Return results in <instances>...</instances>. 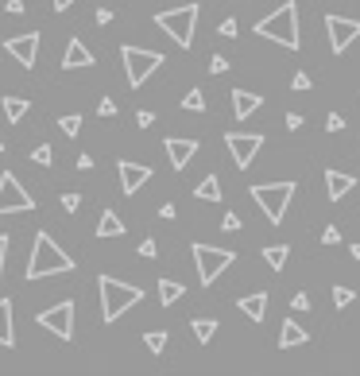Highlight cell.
Here are the masks:
<instances>
[{
	"mask_svg": "<svg viewBox=\"0 0 360 376\" xmlns=\"http://www.w3.org/2000/svg\"><path fill=\"white\" fill-rule=\"evenodd\" d=\"M256 35L272 39V43L287 47V51H298L302 35H298V4L287 0V4H279L275 12H267L264 20L256 23Z\"/></svg>",
	"mask_w": 360,
	"mask_h": 376,
	"instance_id": "2",
	"label": "cell"
},
{
	"mask_svg": "<svg viewBox=\"0 0 360 376\" xmlns=\"http://www.w3.org/2000/svg\"><path fill=\"white\" fill-rule=\"evenodd\" d=\"M341 128H345V117H341V113H330V117H325V132H341Z\"/></svg>",
	"mask_w": 360,
	"mask_h": 376,
	"instance_id": "33",
	"label": "cell"
},
{
	"mask_svg": "<svg viewBox=\"0 0 360 376\" xmlns=\"http://www.w3.org/2000/svg\"><path fill=\"white\" fill-rule=\"evenodd\" d=\"M353 299H356V291H353V287H341V283L333 287V302H337V310H341V307H349Z\"/></svg>",
	"mask_w": 360,
	"mask_h": 376,
	"instance_id": "30",
	"label": "cell"
},
{
	"mask_svg": "<svg viewBox=\"0 0 360 376\" xmlns=\"http://www.w3.org/2000/svg\"><path fill=\"white\" fill-rule=\"evenodd\" d=\"M194 198H202V202H221V183H217V175H206L198 186H194Z\"/></svg>",
	"mask_w": 360,
	"mask_h": 376,
	"instance_id": "23",
	"label": "cell"
},
{
	"mask_svg": "<svg viewBox=\"0 0 360 376\" xmlns=\"http://www.w3.org/2000/svg\"><path fill=\"white\" fill-rule=\"evenodd\" d=\"M167 155H170V167L186 171V163L198 155V140H182V136H170L167 140Z\"/></svg>",
	"mask_w": 360,
	"mask_h": 376,
	"instance_id": "14",
	"label": "cell"
},
{
	"mask_svg": "<svg viewBox=\"0 0 360 376\" xmlns=\"http://www.w3.org/2000/svg\"><path fill=\"white\" fill-rule=\"evenodd\" d=\"M209 70H214V74H225V70H228V59H225V55H214V59H209Z\"/></svg>",
	"mask_w": 360,
	"mask_h": 376,
	"instance_id": "36",
	"label": "cell"
},
{
	"mask_svg": "<svg viewBox=\"0 0 360 376\" xmlns=\"http://www.w3.org/2000/svg\"><path fill=\"white\" fill-rule=\"evenodd\" d=\"M225 229H228V233H233V229H240V217H236V214H225Z\"/></svg>",
	"mask_w": 360,
	"mask_h": 376,
	"instance_id": "45",
	"label": "cell"
},
{
	"mask_svg": "<svg viewBox=\"0 0 360 376\" xmlns=\"http://www.w3.org/2000/svg\"><path fill=\"white\" fill-rule=\"evenodd\" d=\"M341 241V229L337 225H325V233H322V244H337Z\"/></svg>",
	"mask_w": 360,
	"mask_h": 376,
	"instance_id": "37",
	"label": "cell"
},
{
	"mask_svg": "<svg viewBox=\"0 0 360 376\" xmlns=\"http://www.w3.org/2000/svg\"><path fill=\"white\" fill-rule=\"evenodd\" d=\"M86 67H93V51H86L81 39H70L66 55H62V70H86Z\"/></svg>",
	"mask_w": 360,
	"mask_h": 376,
	"instance_id": "16",
	"label": "cell"
},
{
	"mask_svg": "<svg viewBox=\"0 0 360 376\" xmlns=\"http://www.w3.org/2000/svg\"><path fill=\"white\" fill-rule=\"evenodd\" d=\"M136 125H140V128H151V125H155V113L140 109V113H136Z\"/></svg>",
	"mask_w": 360,
	"mask_h": 376,
	"instance_id": "39",
	"label": "cell"
},
{
	"mask_svg": "<svg viewBox=\"0 0 360 376\" xmlns=\"http://www.w3.org/2000/svg\"><path fill=\"white\" fill-rule=\"evenodd\" d=\"M54 8H59V12H66V8H74V0H54Z\"/></svg>",
	"mask_w": 360,
	"mask_h": 376,
	"instance_id": "49",
	"label": "cell"
},
{
	"mask_svg": "<svg viewBox=\"0 0 360 376\" xmlns=\"http://www.w3.org/2000/svg\"><path fill=\"white\" fill-rule=\"evenodd\" d=\"M97 237H124V222H120L112 210H105L101 222H97Z\"/></svg>",
	"mask_w": 360,
	"mask_h": 376,
	"instance_id": "22",
	"label": "cell"
},
{
	"mask_svg": "<svg viewBox=\"0 0 360 376\" xmlns=\"http://www.w3.org/2000/svg\"><path fill=\"white\" fill-rule=\"evenodd\" d=\"M159 217H167V222H170V217H175V206H170V202H163V206H159Z\"/></svg>",
	"mask_w": 360,
	"mask_h": 376,
	"instance_id": "48",
	"label": "cell"
},
{
	"mask_svg": "<svg viewBox=\"0 0 360 376\" xmlns=\"http://www.w3.org/2000/svg\"><path fill=\"white\" fill-rule=\"evenodd\" d=\"M4 51L12 55L20 67H35V59H39V31H28V35H12V39H4Z\"/></svg>",
	"mask_w": 360,
	"mask_h": 376,
	"instance_id": "12",
	"label": "cell"
},
{
	"mask_svg": "<svg viewBox=\"0 0 360 376\" xmlns=\"http://www.w3.org/2000/svg\"><path fill=\"white\" fill-rule=\"evenodd\" d=\"M260 105H264V97H260V93H248V89H233V117L248 120V117H256Z\"/></svg>",
	"mask_w": 360,
	"mask_h": 376,
	"instance_id": "17",
	"label": "cell"
},
{
	"mask_svg": "<svg viewBox=\"0 0 360 376\" xmlns=\"http://www.w3.org/2000/svg\"><path fill=\"white\" fill-rule=\"evenodd\" d=\"M287 128H291V132H298V128H302V113H287Z\"/></svg>",
	"mask_w": 360,
	"mask_h": 376,
	"instance_id": "43",
	"label": "cell"
},
{
	"mask_svg": "<svg viewBox=\"0 0 360 376\" xmlns=\"http://www.w3.org/2000/svg\"><path fill=\"white\" fill-rule=\"evenodd\" d=\"M66 272H74V260L51 241V233H35V244H31L28 268H23L28 283H31V280H47V275H66Z\"/></svg>",
	"mask_w": 360,
	"mask_h": 376,
	"instance_id": "1",
	"label": "cell"
},
{
	"mask_svg": "<svg viewBox=\"0 0 360 376\" xmlns=\"http://www.w3.org/2000/svg\"><path fill=\"white\" fill-rule=\"evenodd\" d=\"M294 190H298V186H294L291 178H283V183H260V186H252V202L264 210L267 222L279 225L283 217H287V206H291Z\"/></svg>",
	"mask_w": 360,
	"mask_h": 376,
	"instance_id": "4",
	"label": "cell"
},
{
	"mask_svg": "<svg viewBox=\"0 0 360 376\" xmlns=\"http://www.w3.org/2000/svg\"><path fill=\"white\" fill-rule=\"evenodd\" d=\"M236 31H240V28H236V20H233V16H228V20H221V35H225V39H233Z\"/></svg>",
	"mask_w": 360,
	"mask_h": 376,
	"instance_id": "38",
	"label": "cell"
},
{
	"mask_svg": "<svg viewBox=\"0 0 360 376\" xmlns=\"http://www.w3.org/2000/svg\"><path fill=\"white\" fill-rule=\"evenodd\" d=\"M182 295H186L182 283H175V280H159V302H163V307H175V302L182 299Z\"/></svg>",
	"mask_w": 360,
	"mask_h": 376,
	"instance_id": "25",
	"label": "cell"
},
{
	"mask_svg": "<svg viewBox=\"0 0 360 376\" xmlns=\"http://www.w3.org/2000/svg\"><path fill=\"white\" fill-rule=\"evenodd\" d=\"M291 307L294 310H310V295H306V291H298V295L291 299Z\"/></svg>",
	"mask_w": 360,
	"mask_h": 376,
	"instance_id": "40",
	"label": "cell"
},
{
	"mask_svg": "<svg viewBox=\"0 0 360 376\" xmlns=\"http://www.w3.org/2000/svg\"><path fill=\"white\" fill-rule=\"evenodd\" d=\"M190 330H194V338H198L202 346H206V341H214V334L221 330V326L214 322V318H194V322H190Z\"/></svg>",
	"mask_w": 360,
	"mask_h": 376,
	"instance_id": "26",
	"label": "cell"
},
{
	"mask_svg": "<svg viewBox=\"0 0 360 376\" xmlns=\"http://www.w3.org/2000/svg\"><path fill=\"white\" fill-rule=\"evenodd\" d=\"M97 117H117V105H112V97H101V105H97Z\"/></svg>",
	"mask_w": 360,
	"mask_h": 376,
	"instance_id": "34",
	"label": "cell"
},
{
	"mask_svg": "<svg viewBox=\"0 0 360 376\" xmlns=\"http://www.w3.org/2000/svg\"><path fill=\"white\" fill-rule=\"evenodd\" d=\"M325 35H330L333 51L345 55L349 47L360 39V20H349V16H325Z\"/></svg>",
	"mask_w": 360,
	"mask_h": 376,
	"instance_id": "10",
	"label": "cell"
},
{
	"mask_svg": "<svg viewBox=\"0 0 360 376\" xmlns=\"http://www.w3.org/2000/svg\"><path fill=\"white\" fill-rule=\"evenodd\" d=\"M97 23H101V28H105V23H112V8H97Z\"/></svg>",
	"mask_w": 360,
	"mask_h": 376,
	"instance_id": "44",
	"label": "cell"
},
{
	"mask_svg": "<svg viewBox=\"0 0 360 376\" xmlns=\"http://www.w3.org/2000/svg\"><path fill=\"white\" fill-rule=\"evenodd\" d=\"M59 128H62L66 136H78V132H81V117H78V113H62V117H59Z\"/></svg>",
	"mask_w": 360,
	"mask_h": 376,
	"instance_id": "29",
	"label": "cell"
},
{
	"mask_svg": "<svg viewBox=\"0 0 360 376\" xmlns=\"http://www.w3.org/2000/svg\"><path fill=\"white\" fill-rule=\"evenodd\" d=\"M43 330H51L54 338H62V341H70L74 338V302L70 299H62V302H54V307H47L43 314L35 318Z\"/></svg>",
	"mask_w": 360,
	"mask_h": 376,
	"instance_id": "9",
	"label": "cell"
},
{
	"mask_svg": "<svg viewBox=\"0 0 360 376\" xmlns=\"http://www.w3.org/2000/svg\"><path fill=\"white\" fill-rule=\"evenodd\" d=\"M306 341H310V330H302L294 318L279 326V349H294V346H306Z\"/></svg>",
	"mask_w": 360,
	"mask_h": 376,
	"instance_id": "18",
	"label": "cell"
},
{
	"mask_svg": "<svg viewBox=\"0 0 360 376\" xmlns=\"http://www.w3.org/2000/svg\"><path fill=\"white\" fill-rule=\"evenodd\" d=\"M23 210H35V198L23 190L12 171H4L0 175V214H23Z\"/></svg>",
	"mask_w": 360,
	"mask_h": 376,
	"instance_id": "8",
	"label": "cell"
},
{
	"mask_svg": "<svg viewBox=\"0 0 360 376\" xmlns=\"http://www.w3.org/2000/svg\"><path fill=\"white\" fill-rule=\"evenodd\" d=\"M120 59H124V78L132 89H140L163 67V51H144V47H120Z\"/></svg>",
	"mask_w": 360,
	"mask_h": 376,
	"instance_id": "6",
	"label": "cell"
},
{
	"mask_svg": "<svg viewBox=\"0 0 360 376\" xmlns=\"http://www.w3.org/2000/svg\"><path fill=\"white\" fill-rule=\"evenodd\" d=\"M190 252H194V264H198V280H202V287L217 283V275L236 260V252H233V249H214V244H190Z\"/></svg>",
	"mask_w": 360,
	"mask_h": 376,
	"instance_id": "7",
	"label": "cell"
},
{
	"mask_svg": "<svg viewBox=\"0 0 360 376\" xmlns=\"http://www.w3.org/2000/svg\"><path fill=\"white\" fill-rule=\"evenodd\" d=\"M182 109L186 113H206V93H202V89H190V93L182 97Z\"/></svg>",
	"mask_w": 360,
	"mask_h": 376,
	"instance_id": "28",
	"label": "cell"
},
{
	"mask_svg": "<svg viewBox=\"0 0 360 376\" xmlns=\"http://www.w3.org/2000/svg\"><path fill=\"white\" fill-rule=\"evenodd\" d=\"M78 206H81V194H62V210H66V214H74Z\"/></svg>",
	"mask_w": 360,
	"mask_h": 376,
	"instance_id": "35",
	"label": "cell"
},
{
	"mask_svg": "<svg viewBox=\"0 0 360 376\" xmlns=\"http://www.w3.org/2000/svg\"><path fill=\"white\" fill-rule=\"evenodd\" d=\"M225 144H228V152H233V163H236V167L248 171V163L256 159V152H260V144H264V136H260V132H228Z\"/></svg>",
	"mask_w": 360,
	"mask_h": 376,
	"instance_id": "11",
	"label": "cell"
},
{
	"mask_svg": "<svg viewBox=\"0 0 360 376\" xmlns=\"http://www.w3.org/2000/svg\"><path fill=\"white\" fill-rule=\"evenodd\" d=\"M51 148H47V144H39V148H31V163H39V167H51Z\"/></svg>",
	"mask_w": 360,
	"mask_h": 376,
	"instance_id": "31",
	"label": "cell"
},
{
	"mask_svg": "<svg viewBox=\"0 0 360 376\" xmlns=\"http://www.w3.org/2000/svg\"><path fill=\"white\" fill-rule=\"evenodd\" d=\"M325 190H330L333 202H341L349 190H356V175H345V171L330 167V171H325Z\"/></svg>",
	"mask_w": 360,
	"mask_h": 376,
	"instance_id": "15",
	"label": "cell"
},
{
	"mask_svg": "<svg viewBox=\"0 0 360 376\" xmlns=\"http://www.w3.org/2000/svg\"><path fill=\"white\" fill-rule=\"evenodd\" d=\"M0 346L12 349L16 346V330H12V299H0Z\"/></svg>",
	"mask_w": 360,
	"mask_h": 376,
	"instance_id": "20",
	"label": "cell"
},
{
	"mask_svg": "<svg viewBox=\"0 0 360 376\" xmlns=\"http://www.w3.org/2000/svg\"><path fill=\"white\" fill-rule=\"evenodd\" d=\"M117 175H120V190L124 194H136L140 186L147 183V178L155 175L151 167H144V163H132V159H120L117 163Z\"/></svg>",
	"mask_w": 360,
	"mask_h": 376,
	"instance_id": "13",
	"label": "cell"
},
{
	"mask_svg": "<svg viewBox=\"0 0 360 376\" xmlns=\"http://www.w3.org/2000/svg\"><path fill=\"white\" fill-rule=\"evenodd\" d=\"M97 291H101V318L105 322H117L128 307H136V302L144 299V291L136 287V283H120V280H112V275H101V280H97Z\"/></svg>",
	"mask_w": 360,
	"mask_h": 376,
	"instance_id": "3",
	"label": "cell"
},
{
	"mask_svg": "<svg viewBox=\"0 0 360 376\" xmlns=\"http://www.w3.org/2000/svg\"><path fill=\"white\" fill-rule=\"evenodd\" d=\"M155 252H159V244H155V241H144V244H140V256H147V260H151Z\"/></svg>",
	"mask_w": 360,
	"mask_h": 376,
	"instance_id": "42",
	"label": "cell"
},
{
	"mask_svg": "<svg viewBox=\"0 0 360 376\" xmlns=\"http://www.w3.org/2000/svg\"><path fill=\"white\" fill-rule=\"evenodd\" d=\"M310 86H314V81H310V74H306V70H298V74L291 78V89H298V93H306Z\"/></svg>",
	"mask_w": 360,
	"mask_h": 376,
	"instance_id": "32",
	"label": "cell"
},
{
	"mask_svg": "<svg viewBox=\"0 0 360 376\" xmlns=\"http://www.w3.org/2000/svg\"><path fill=\"white\" fill-rule=\"evenodd\" d=\"M4 260H8V237L0 233V280H4Z\"/></svg>",
	"mask_w": 360,
	"mask_h": 376,
	"instance_id": "41",
	"label": "cell"
},
{
	"mask_svg": "<svg viewBox=\"0 0 360 376\" xmlns=\"http://www.w3.org/2000/svg\"><path fill=\"white\" fill-rule=\"evenodd\" d=\"M4 8H8V12H12V16H20V12H23V0H8Z\"/></svg>",
	"mask_w": 360,
	"mask_h": 376,
	"instance_id": "47",
	"label": "cell"
},
{
	"mask_svg": "<svg viewBox=\"0 0 360 376\" xmlns=\"http://www.w3.org/2000/svg\"><path fill=\"white\" fill-rule=\"evenodd\" d=\"M198 16H202L198 4H182V8H167V12H159V16H155V23H159V28L167 31L178 47H186V51H190L194 28H198Z\"/></svg>",
	"mask_w": 360,
	"mask_h": 376,
	"instance_id": "5",
	"label": "cell"
},
{
	"mask_svg": "<svg viewBox=\"0 0 360 376\" xmlns=\"http://www.w3.org/2000/svg\"><path fill=\"white\" fill-rule=\"evenodd\" d=\"M0 152H4V144H0Z\"/></svg>",
	"mask_w": 360,
	"mask_h": 376,
	"instance_id": "50",
	"label": "cell"
},
{
	"mask_svg": "<svg viewBox=\"0 0 360 376\" xmlns=\"http://www.w3.org/2000/svg\"><path fill=\"white\" fill-rule=\"evenodd\" d=\"M93 167V155H78V171H89Z\"/></svg>",
	"mask_w": 360,
	"mask_h": 376,
	"instance_id": "46",
	"label": "cell"
},
{
	"mask_svg": "<svg viewBox=\"0 0 360 376\" xmlns=\"http://www.w3.org/2000/svg\"><path fill=\"white\" fill-rule=\"evenodd\" d=\"M144 346L151 349L155 357H159L163 349H167V330H147V334H144Z\"/></svg>",
	"mask_w": 360,
	"mask_h": 376,
	"instance_id": "27",
	"label": "cell"
},
{
	"mask_svg": "<svg viewBox=\"0 0 360 376\" xmlns=\"http://www.w3.org/2000/svg\"><path fill=\"white\" fill-rule=\"evenodd\" d=\"M236 307H240V314H248L252 322H264V314H267V291H252V295H244Z\"/></svg>",
	"mask_w": 360,
	"mask_h": 376,
	"instance_id": "19",
	"label": "cell"
},
{
	"mask_svg": "<svg viewBox=\"0 0 360 376\" xmlns=\"http://www.w3.org/2000/svg\"><path fill=\"white\" fill-rule=\"evenodd\" d=\"M0 109H4V117L12 120V125H20V120L28 117V109H31V105L23 101V97H4V101H0Z\"/></svg>",
	"mask_w": 360,
	"mask_h": 376,
	"instance_id": "21",
	"label": "cell"
},
{
	"mask_svg": "<svg viewBox=\"0 0 360 376\" xmlns=\"http://www.w3.org/2000/svg\"><path fill=\"white\" fill-rule=\"evenodd\" d=\"M264 260H267V268L283 272V264L291 260V244H267V249H264Z\"/></svg>",
	"mask_w": 360,
	"mask_h": 376,
	"instance_id": "24",
	"label": "cell"
}]
</instances>
